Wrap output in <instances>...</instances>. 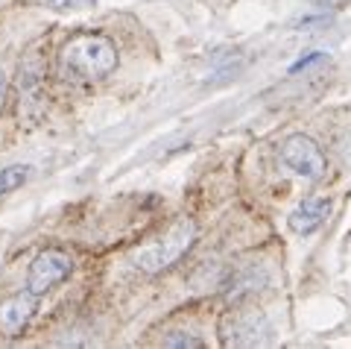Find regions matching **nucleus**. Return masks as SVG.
I'll return each instance as SVG.
<instances>
[{
    "label": "nucleus",
    "instance_id": "11",
    "mask_svg": "<svg viewBox=\"0 0 351 349\" xmlns=\"http://www.w3.org/2000/svg\"><path fill=\"white\" fill-rule=\"evenodd\" d=\"M325 59V53H319V50H316V53H311V56H302L299 62H295L293 65V68H290V74H299V71H304V68H311V65H316V62H322Z\"/></svg>",
    "mask_w": 351,
    "mask_h": 349
},
{
    "label": "nucleus",
    "instance_id": "5",
    "mask_svg": "<svg viewBox=\"0 0 351 349\" xmlns=\"http://www.w3.org/2000/svg\"><path fill=\"white\" fill-rule=\"evenodd\" d=\"M269 335L263 314H228L223 323V344L226 346H255Z\"/></svg>",
    "mask_w": 351,
    "mask_h": 349
},
{
    "label": "nucleus",
    "instance_id": "8",
    "mask_svg": "<svg viewBox=\"0 0 351 349\" xmlns=\"http://www.w3.org/2000/svg\"><path fill=\"white\" fill-rule=\"evenodd\" d=\"M27 177H29L27 165H12V168L0 170V194H9V191L21 188V185L27 182Z\"/></svg>",
    "mask_w": 351,
    "mask_h": 349
},
{
    "label": "nucleus",
    "instance_id": "3",
    "mask_svg": "<svg viewBox=\"0 0 351 349\" xmlns=\"http://www.w3.org/2000/svg\"><path fill=\"white\" fill-rule=\"evenodd\" d=\"M281 161L293 173H299V177L311 179V182L322 179L325 170H328V159H325L322 147L307 135H290L287 141H284L281 144Z\"/></svg>",
    "mask_w": 351,
    "mask_h": 349
},
{
    "label": "nucleus",
    "instance_id": "7",
    "mask_svg": "<svg viewBox=\"0 0 351 349\" xmlns=\"http://www.w3.org/2000/svg\"><path fill=\"white\" fill-rule=\"evenodd\" d=\"M328 214H331V203L322 200V197H311V200L299 203L290 212L287 226L293 229L295 235H311V232H316V229L328 221Z\"/></svg>",
    "mask_w": 351,
    "mask_h": 349
},
{
    "label": "nucleus",
    "instance_id": "1",
    "mask_svg": "<svg viewBox=\"0 0 351 349\" xmlns=\"http://www.w3.org/2000/svg\"><path fill=\"white\" fill-rule=\"evenodd\" d=\"M117 68V47L106 36H76L59 53V74L73 82L103 80Z\"/></svg>",
    "mask_w": 351,
    "mask_h": 349
},
{
    "label": "nucleus",
    "instance_id": "9",
    "mask_svg": "<svg viewBox=\"0 0 351 349\" xmlns=\"http://www.w3.org/2000/svg\"><path fill=\"white\" fill-rule=\"evenodd\" d=\"M164 346L167 349H199L202 341L199 337H193L188 332H170L167 337H164Z\"/></svg>",
    "mask_w": 351,
    "mask_h": 349
},
{
    "label": "nucleus",
    "instance_id": "4",
    "mask_svg": "<svg viewBox=\"0 0 351 349\" xmlns=\"http://www.w3.org/2000/svg\"><path fill=\"white\" fill-rule=\"evenodd\" d=\"M73 273V258L68 253H62V249H44L32 258L29 264V273H27V288L41 297V293H47L64 282Z\"/></svg>",
    "mask_w": 351,
    "mask_h": 349
},
{
    "label": "nucleus",
    "instance_id": "6",
    "mask_svg": "<svg viewBox=\"0 0 351 349\" xmlns=\"http://www.w3.org/2000/svg\"><path fill=\"white\" fill-rule=\"evenodd\" d=\"M32 314H36V293L29 288L21 293H12V297H6L0 302V332L18 335L32 320Z\"/></svg>",
    "mask_w": 351,
    "mask_h": 349
},
{
    "label": "nucleus",
    "instance_id": "10",
    "mask_svg": "<svg viewBox=\"0 0 351 349\" xmlns=\"http://www.w3.org/2000/svg\"><path fill=\"white\" fill-rule=\"evenodd\" d=\"M97 6V0H50V9L56 12H80V9Z\"/></svg>",
    "mask_w": 351,
    "mask_h": 349
},
{
    "label": "nucleus",
    "instance_id": "2",
    "mask_svg": "<svg viewBox=\"0 0 351 349\" xmlns=\"http://www.w3.org/2000/svg\"><path fill=\"white\" fill-rule=\"evenodd\" d=\"M196 241V223L191 217H176V221L167 226V232H161L156 241H149L144 247H138L132 253V264H135L141 273H164L170 270L176 261H179Z\"/></svg>",
    "mask_w": 351,
    "mask_h": 349
},
{
    "label": "nucleus",
    "instance_id": "12",
    "mask_svg": "<svg viewBox=\"0 0 351 349\" xmlns=\"http://www.w3.org/2000/svg\"><path fill=\"white\" fill-rule=\"evenodd\" d=\"M3 100H6V76L0 71V109H3Z\"/></svg>",
    "mask_w": 351,
    "mask_h": 349
}]
</instances>
